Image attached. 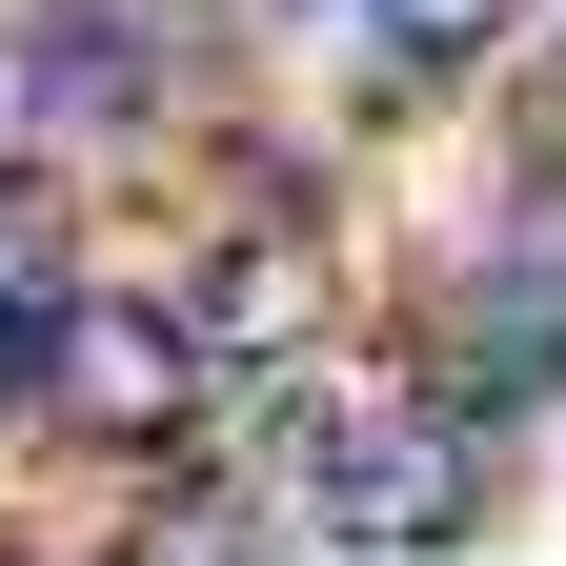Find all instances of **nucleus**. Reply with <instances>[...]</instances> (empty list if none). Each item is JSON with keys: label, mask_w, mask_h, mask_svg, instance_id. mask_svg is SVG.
Returning a JSON list of instances; mask_svg holds the SVG:
<instances>
[{"label": "nucleus", "mask_w": 566, "mask_h": 566, "mask_svg": "<svg viewBox=\"0 0 566 566\" xmlns=\"http://www.w3.org/2000/svg\"><path fill=\"white\" fill-rule=\"evenodd\" d=\"M41 263H61V223H41V182H0V283L41 304Z\"/></svg>", "instance_id": "obj_6"}, {"label": "nucleus", "mask_w": 566, "mask_h": 566, "mask_svg": "<svg viewBox=\"0 0 566 566\" xmlns=\"http://www.w3.org/2000/svg\"><path fill=\"white\" fill-rule=\"evenodd\" d=\"M182 405H202V324L182 304L82 283V304L41 324V424H82V446H182Z\"/></svg>", "instance_id": "obj_1"}, {"label": "nucleus", "mask_w": 566, "mask_h": 566, "mask_svg": "<svg viewBox=\"0 0 566 566\" xmlns=\"http://www.w3.org/2000/svg\"><path fill=\"white\" fill-rule=\"evenodd\" d=\"M365 21H385L405 61H465V41H506V21H526V0H365Z\"/></svg>", "instance_id": "obj_5"}, {"label": "nucleus", "mask_w": 566, "mask_h": 566, "mask_svg": "<svg viewBox=\"0 0 566 566\" xmlns=\"http://www.w3.org/2000/svg\"><path fill=\"white\" fill-rule=\"evenodd\" d=\"M304 304H324V283H304V243H223V263L182 283V324L223 344V365H263V344H304Z\"/></svg>", "instance_id": "obj_3"}, {"label": "nucleus", "mask_w": 566, "mask_h": 566, "mask_svg": "<svg viewBox=\"0 0 566 566\" xmlns=\"http://www.w3.org/2000/svg\"><path fill=\"white\" fill-rule=\"evenodd\" d=\"M41 324H61V304H21V283H0V405H41Z\"/></svg>", "instance_id": "obj_7"}, {"label": "nucleus", "mask_w": 566, "mask_h": 566, "mask_svg": "<svg viewBox=\"0 0 566 566\" xmlns=\"http://www.w3.org/2000/svg\"><path fill=\"white\" fill-rule=\"evenodd\" d=\"M21 82H41V122H142V21H122V0H61Z\"/></svg>", "instance_id": "obj_4"}, {"label": "nucleus", "mask_w": 566, "mask_h": 566, "mask_svg": "<svg viewBox=\"0 0 566 566\" xmlns=\"http://www.w3.org/2000/svg\"><path fill=\"white\" fill-rule=\"evenodd\" d=\"M0 566H21V546H0Z\"/></svg>", "instance_id": "obj_8"}, {"label": "nucleus", "mask_w": 566, "mask_h": 566, "mask_svg": "<svg viewBox=\"0 0 566 566\" xmlns=\"http://www.w3.org/2000/svg\"><path fill=\"white\" fill-rule=\"evenodd\" d=\"M465 485H485V446H465L446 405H365V424H324L304 506H324L344 546H446V526H465Z\"/></svg>", "instance_id": "obj_2"}]
</instances>
